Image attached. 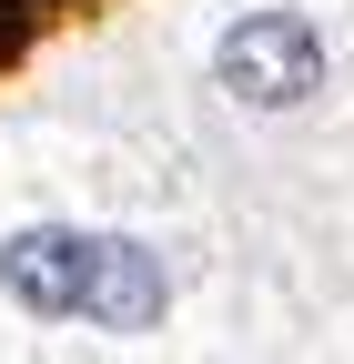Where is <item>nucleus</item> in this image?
<instances>
[{"mask_svg":"<svg viewBox=\"0 0 354 364\" xmlns=\"http://www.w3.org/2000/svg\"><path fill=\"white\" fill-rule=\"evenodd\" d=\"M92 253H102V233H51V223H41V233H11L0 243V284H11L31 314H81L92 304Z\"/></svg>","mask_w":354,"mask_h":364,"instance_id":"obj_2","label":"nucleus"},{"mask_svg":"<svg viewBox=\"0 0 354 364\" xmlns=\"http://www.w3.org/2000/svg\"><path fill=\"white\" fill-rule=\"evenodd\" d=\"M21 31H31V11H21V0H0V61L21 51Z\"/></svg>","mask_w":354,"mask_h":364,"instance_id":"obj_4","label":"nucleus"},{"mask_svg":"<svg viewBox=\"0 0 354 364\" xmlns=\"http://www.w3.org/2000/svg\"><path fill=\"white\" fill-rule=\"evenodd\" d=\"M162 253L152 243H122V233H102V253H92V324H112V334H142V324H162Z\"/></svg>","mask_w":354,"mask_h":364,"instance_id":"obj_3","label":"nucleus"},{"mask_svg":"<svg viewBox=\"0 0 354 364\" xmlns=\"http://www.w3.org/2000/svg\"><path fill=\"white\" fill-rule=\"evenodd\" d=\"M213 71H223V91L253 102V112H294V102H314V81H324V31L304 11H243L223 31V51H213Z\"/></svg>","mask_w":354,"mask_h":364,"instance_id":"obj_1","label":"nucleus"}]
</instances>
